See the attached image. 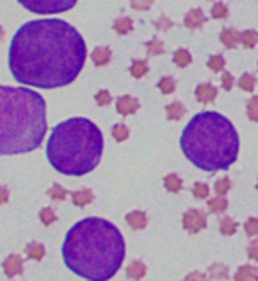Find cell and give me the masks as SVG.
Wrapping results in <instances>:
<instances>
[{
	"mask_svg": "<svg viewBox=\"0 0 258 281\" xmlns=\"http://www.w3.org/2000/svg\"><path fill=\"white\" fill-rule=\"evenodd\" d=\"M208 67L209 70H213V72H220V70H223L225 67V58L221 57V55H214L208 60Z\"/></svg>",
	"mask_w": 258,
	"mask_h": 281,
	"instance_id": "cell-32",
	"label": "cell"
},
{
	"mask_svg": "<svg viewBox=\"0 0 258 281\" xmlns=\"http://www.w3.org/2000/svg\"><path fill=\"white\" fill-rule=\"evenodd\" d=\"M154 27H157L158 30H169V29H172L174 27V23L170 21V19L167 18V16H160V18L157 19V21H154Z\"/></svg>",
	"mask_w": 258,
	"mask_h": 281,
	"instance_id": "cell-42",
	"label": "cell"
},
{
	"mask_svg": "<svg viewBox=\"0 0 258 281\" xmlns=\"http://www.w3.org/2000/svg\"><path fill=\"white\" fill-rule=\"evenodd\" d=\"M86 44L63 19H34L21 25L9 46V70L21 85L51 90L67 86L85 67Z\"/></svg>",
	"mask_w": 258,
	"mask_h": 281,
	"instance_id": "cell-1",
	"label": "cell"
},
{
	"mask_svg": "<svg viewBox=\"0 0 258 281\" xmlns=\"http://www.w3.org/2000/svg\"><path fill=\"white\" fill-rule=\"evenodd\" d=\"M221 86H223L225 90H232V86H234V78H232V74L225 72L223 76H221Z\"/></svg>",
	"mask_w": 258,
	"mask_h": 281,
	"instance_id": "cell-44",
	"label": "cell"
},
{
	"mask_svg": "<svg viewBox=\"0 0 258 281\" xmlns=\"http://www.w3.org/2000/svg\"><path fill=\"white\" fill-rule=\"evenodd\" d=\"M65 266L88 281H109L125 259V239L104 218H85L72 225L62 246Z\"/></svg>",
	"mask_w": 258,
	"mask_h": 281,
	"instance_id": "cell-2",
	"label": "cell"
},
{
	"mask_svg": "<svg viewBox=\"0 0 258 281\" xmlns=\"http://www.w3.org/2000/svg\"><path fill=\"white\" fill-rule=\"evenodd\" d=\"M4 272L7 278H14V276L21 274L23 272V259L19 255H9L2 264Z\"/></svg>",
	"mask_w": 258,
	"mask_h": 281,
	"instance_id": "cell-8",
	"label": "cell"
},
{
	"mask_svg": "<svg viewBox=\"0 0 258 281\" xmlns=\"http://www.w3.org/2000/svg\"><path fill=\"white\" fill-rule=\"evenodd\" d=\"M241 42L246 47H255L258 44V32L255 30H246L241 34Z\"/></svg>",
	"mask_w": 258,
	"mask_h": 281,
	"instance_id": "cell-27",
	"label": "cell"
},
{
	"mask_svg": "<svg viewBox=\"0 0 258 281\" xmlns=\"http://www.w3.org/2000/svg\"><path fill=\"white\" fill-rule=\"evenodd\" d=\"M47 195H49V199H53V200H63L67 197V192L60 187V185H53V187L47 190Z\"/></svg>",
	"mask_w": 258,
	"mask_h": 281,
	"instance_id": "cell-37",
	"label": "cell"
},
{
	"mask_svg": "<svg viewBox=\"0 0 258 281\" xmlns=\"http://www.w3.org/2000/svg\"><path fill=\"white\" fill-rule=\"evenodd\" d=\"M27 11L35 14H58L72 9L78 0H18Z\"/></svg>",
	"mask_w": 258,
	"mask_h": 281,
	"instance_id": "cell-6",
	"label": "cell"
},
{
	"mask_svg": "<svg viewBox=\"0 0 258 281\" xmlns=\"http://www.w3.org/2000/svg\"><path fill=\"white\" fill-rule=\"evenodd\" d=\"M146 274V266L144 262H141V260H134V262H130V266L126 267V276H128L130 279H142Z\"/></svg>",
	"mask_w": 258,
	"mask_h": 281,
	"instance_id": "cell-17",
	"label": "cell"
},
{
	"mask_svg": "<svg viewBox=\"0 0 258 281\" xmlns=\"http://www.w3.org/2000/svg\"><path fill=\"white\" fill-rule=\"evenodd\" d=\"M164 185H165V190H167V192H172V193H177L183 190V181L177 174H167L164 180Z\"/></svg>",
	"mask_w": 258,
	"mask_h": 281,
	"instance_id": "cell-18",
	"label": "cell"
},
{
	"mask_svg": "<svg viewBox=\"0 0 258 281\" xmlns=\"http://www.w3.org/2000/svg\"><path fill=\"white\" fill-rule=\"evenodd\" d=\"M91 60L97 67H104L107 63L111 62V49L106 46H98L93 49V53H91Z\"/></svg>",
	"mask_w": 258,
	"mask_h": 281,
	"instance_id": "cell-13",
	"label": "cell"
},
{
	"mask_svg": "<svg viewBox=\"0 0 258 281\" xmlns=\"http://www.w3.org/2000/svg\"><path fill=\"white\" fill-rule=\"evenodd\" d=\"M111 134H113V137H114V139H116L118 142L126 141V139H128V136H130V132H128V129H126V125H123V123L114 125L113 130H111Z\"/></svg>",
	"mask_w": 258,
	"mask_h": 281,
	"instance_id": "cell-29",
	"label": "cell"
},
{
	"mask_svg": "<svg viewBox=\"0 0 258 281\" xmlns=\"http://www.w3.org/2000/svg\"><path fill=\"white\" fill-rule=\"evenodd\" d=\"M132 27H134V23H132V19H130V18H118L116 21H114L113 29H114L116 34L126 35V34H130V32H132Z\"/></svg>",
	"mask_w": 258,
	"mask_h": 281,
	"instance_id": "cell-22",
	"label": "cell"
},
{
	"mask_svg": "<svg viewBox=\"0 0 258 281\" xmlns=\"http://www.w3.org/2000/svg\"><path fill=\"white\" fill-rule=\"evenodd\" d=\"M205 225H208V216L204 211L200 209H188V211L183 215V227L185 231H188L190 234H197V232L204 231Z\"/></svg>",
	"mask_w": 258,
	"mask_h": 281,
	"instance_id": "cell-7",
	"label": "cell"
},
{
	"mask_svg": "<svg viewBox=\"0 0 258 281\" xmlns=\"http://www.w3.org/2000/svg\"><path fill=\"white\" fill-rule=\"evenodd\" d=\"M27 257L32 260H42L44 259V255H46V250H44V246L42 244H39V243H30L29 246H27Z\"/></svg>",
	"mask_w": 258,
	"mask_h": 281,
	"instance_id": "cell-21",
	"label": "cell"
},
{
	"mask_svg": "<svg viewBox=\"0 0 258 281\" xmlns=\"http://www.w3.org/2000/svg\"><path fill=\"white\" fill-rule=\"evenodd\" d=\"M41 221L44 225L55 223V221H57V216H55L53 209H51V208H44V209H42V211H41Z\"/></svg>",
	"mask_w": 258,
	"mask_h": 281,
	"instance_id": "cell-39",
	"label": "cell"
},
{
	"mask_svg": "<svg viewBox=\"0 0 258 281\" xmlns=\"http://www.w3.org/2000/svg\"><path fill=\"white\" fill-rule=\"evenodd\" d=\"M192 193L195 199H205L209 195V187L205 183H195L192 188Z\"/></svg>",
	"mask_w": 258,
	"mask_h": 281,
	"instance_id": "cell-36",
	"label": "cell"
},
{
	"mask_svg": "<svg viewBox=\"0 0 258 281\" xmlns=\"http://www.w3.org/2000/svg\"><path fill=\"white\" fill-rule=\"evenodd\" d=\"M111 93L107 92V90H100L97 95H95V102H97L98 106H109L111 104Z\"/></svg>",
	"mask_w": 258,
	"mask_h": 281,
	"instance_id": "cell-40",
	"label": "cell"
},
{
	"mask_svg": "<svg viewBox=\"0 0 258 281\" xmlns=\"http://www.w3.org/2000/svg\"><path fill=\"white\" fill-rule=\"evenodd\" d=\"M165 113H167L169 120H181V118L185 116L186 109L181 102H172V104H169L167 108H165Z\"/></svg>",
	"mask_w": 258,
	"mask_h": 281,
	"instance_id": "cell-20",
	"label": "cell"
},
{
	"mask_svg": "<svg viewBox=\"0 0 258 281\" xmlns=\"http://www.w3.org/2000/svg\"><path fill=\"white\" fill-rule=\"evenodd\" d=\"M46 102L21 86H0V155L39 148L46 136Z\"/></svg>",
	"mask_w": 258,
	"mask_h": 281,
	"instance_id": "cell-3",
	"label": "cell"
},
{
	"mask_svg": "<svg viewBox=\"0 0 258 281\" xmlns=\"http://www.w3.org/2000/svg\"><path fill=\"white\" fill-rule=\"evenodd\" d=\"M2 39H4V29L0 27V41H2Z\"/></svg>",
	"mask_w": 258,
	"mask_h": 281,
	"instance_id": "cell-47",
	"label": "cell"
},
{
	"mask_svg": "<svg viewBox=\"0 0 258 281\" xmlns=\"http://www.w3.org/2000/svg\"><path fill=\"white\" fill-rule=\"evenodd\" d=\"M158 88H160L162 93L169 95V93H172L174 90H176V81H174V78L165 76V78H162L160 81H158Z\"/></svg>",
	"mask_w": 258,
	"mask_h": 281,
	"instance_id": "cell-30",
	"label": "cell"
},
{
	"mask_svg": "<svg viewBox=\"0 0 258 281\" xmlns=\"http://www.w3.org/2000/svg\"><path fill=\"white\" fill-rule=\"evenodd\" d=\"M185 281H208V276L204 272H190L188 276L185 278Z\"/></svg>",
	"mask_w": 258,
	"mask_h": 281,
	"instance_id": "cell-45",
	"label": "cell"
},
{
	"mask_svg": "<svg viewBox=\"0 0 258 281\" xmlns=\"http://www.w3.org/2000/svg\"><path fill=\"white\" fill-rule=\"evenodd\" d=\"M205 14L202 13V9H192L188 14L185 16V27L186 29H192V30H197L200 29L202 25L205 23Z\"/></svg>",
	"mask_w": 258,
	"mask_h": 281,
	"instance_id": "cell-11",
	"label": "cell"
},
{
	"mask_svg": "<svg viewBox=\"0 0 258 281\" xmlns=\"http://www.w3.org/2000/svg\"><path fill=\"white\" fill-rule=\"evenodd\" d=\"M220 232L223 236H234L237 232V223L232 218L225 216V218H221L220 221Z\"/></svg>",
	"mask_w": 258,
	"mask_h": 281,
	"instance_id": "cell-26",
	"label": "cell"
},
{
	"mask_svg": "<svg viewBox=\"0 0 258 281\" xmlns=\"http://www.w3.org/2000/svg\"><path fill=\"white\" fill-rule=\"evenodd\" d=\"M211 16L214 19H223V18H227L228 16V9H227V6L225 4H221V2H216L214 6L211 7Z\"/></svg>",
	"mask_w": 258,
	"mask_h": 281,
	"instance_id": "cell-34",
	"label": "cell"
},
{
	"mask_svg": "<svg viewBox=\"0 0 258 281\" xmlns=\"http://www.w3.org/2000/svg\"><path fill=\"white\" fill-rule=\"evenodd\" d=\"M130 74L134 78H144L148 74V63L144 60H132V65H130Z\"/></svg>",
	"mask_w": 258,
	"mask_h": 281,
	"instance_id": "cell-25",
	"label": "cell"
},
{
	"mask_svg": "<svg viewBox=\"0 0 258 281\" xmlns=\"http://www.w3.org/2000/svg\"><path fill=\"white\" fill-rule=\"evenodd\" d=\"M256 190H258V183H256Z\"/></svg>",
	"mask_w": 258,
	"mask_h": 281,
	"instance_id": "cell-48",
	"label": "cell"
},
{
	"mask_svg": "<svg viewBox=\"0 0 258 281\" xmlns=\"http://www.w3.org/2000/svg\"><path fill=\"white\" fill-rule=\"evenodd\" d=\"M9 200V190L0 185V204H6Z\"/></svg>",
	"mask_w": 258,
	"mask_h": 281,
	"instance_id": "cell-46",
	"label": "cell"
},
{
	"mask_svg": "<svg viewBox=\"0 0 258 281\" xmlns=\"http://www.w3.org/2000/svg\"><path fill=\"white\" fill-rule=\"evenodd\" d=\"M172 60L177 67H188L190 63H192V55H190L188 49L179 47V49H176V53H174Z\"/></svg>",
	"mask_w": 258,
	"mask_h": 281,
	"instance_id": "cell-23",
	"label": "cell"
},
{
	"mask_svg": "<svg viewBox=\"0 0 258 281\" xmlns=\"http://www.w3.org/2000/svg\"><path fill=\"white\" fill-rule=\"evenodd\" d=\"M125 220H126V223H128L132 228H136V231L144 228L146 223H148V218H146V215L142 211H130L128 215L125 216Z\"/></svg>",
	"mask_w": 258,
	"mask_h": 281,
	"instance_id": "cell-16",
	"label": "cell"
},
{
	"mask_svg": "<svg viewBox=\"0 0 258 281\" xmlns=\"http://www.w3.org/2000/svg\"><path fill=\"white\" fill-rule=\"evenodd\" d=\"M216 95H218V90L214 88L213 85H209V83H202V85H198L195 88V98L198 102H202V104L213 102L214 98H216Z\"/></svg>",
	"mask_w": 258,
	"mask_h": 281,
	"instance_id": "cell-10",
	"label": "cell"
},
{
	"mask_svg": "<svg viewBox=\"0 0 258 281\" xmlns=\"http://www.w3.org/2000/svg\"><path fill=\"white\" fill-rule=\"evenodd\" d=\"M104 137L88 118H69L53 129L46 155L55 171L67 176H85L100 164Z\"/></svg>",
	"mask_w": 258,
	"mask_h": 281,
	"instance_id": "cell-5",
	"label": "cell"
},
{
	"mask_svg": "<svg viewBox=\"0 0 258 281\" xmlns=\"http://www.w3.org/2000/svg\"><path fill=\"white\" fill-rule=\"evenodd\" d=\"M244 228L249 237H258V218H249L246 221Z\"/></svg>",
	"mask_w": 258,
	"mask_h": 281,
	"instance_id": "cell-38",
	"label": "cell"
},
{
	"mask_svg": "<svg viewBox=\"0 0 258 281\" xmlns=\"http://www.w3.org/2000/svg\"><path fill=\"white\" fill-rule=\"evenodd\" d=\"M248 257L251 260H255V262H258V239L251 241L248 246Z\"/></svg>",
	"mask_w": 258,
	"mask_h": 281,
	"instance_id": "cell-43",
	"label": "cell"
},
{
	"mask_svg": "<svg viewBox=\"0 0 258 281\" xmlns=\"http://www.w3.org/2000/svg\"><path fill=\"white\" fill-rule=\"evenodd\" d=\"M220 41L223 42L225 47H236L241 42V32L234 30V29H223L220 34Z\"/></svg>",
	"mask_w": 258,
	"mask_h": 281,
	"instance_id": "cell-12",
	"label": "cell"
},
{
	"mask_svg": "<svg viewBox=\"0 0 258 281\" xmlns=\"http://www.w3.org/2000/svg\"><path fill=\"white\" fill-rule=\"evenodd\" d=\"M139 109V100L130 95H125V97H120L116 102V111L121 114V116H128V114L137 113Z\"/></svg>",
	"mask_w": 258,
	"mask_h": 281,
	"instance_id": "cell-9",
	"label": "cell"
},
{
	"mask_svg": "<svg viewBox=\"0 0 258 281\" xmlns=\"http://www.w3.org/2000/svg\"><path fill=\"white\" fill-rule=\"evenodd\" d=\"M255 85H256V78L253 76V74H243L239 79V86H241V90H244V92H253Z\"/></svg>",
	"mask_w": 258,
	"mask_h": 281,
	"instance_id": "cell-31",
	"label": "cell"
},
{
	"mask_svg": "<svg viewBox=\"0 0 258 281\" xmlns=\"http://www.w3.org/2000/svg\"><path fill=\"white\" fill-rule=\"evenodd\" d=\"M146 51H148L149 57H158V55H162L165 51V46L160 39L153 37L149 42H146Z\"/></svg>",
	"mask_w": 258,
	"mask_h": 281,
	"instance_id": "cell-24",
	"label": "cell"
},
{
	"mask_svg": "<svg viewBox=\"0 0 258 281\" xmlns=\"http://www.w3.org/2000/svg\"><path fill=\"white\" fill-rule=\"evenodd\" d=\"M70 197H72L74 206H78V208H85V206H88L91 200H93V192L88 188H83V190H78V192L70 193Z\"/></svg>",
	"mask_w": 258,
	"mask_h": 281,
	"instance_id": "cell-14",
	"label": "cell"
},
{
	"mask_svg": "<svg viewBox=\"0 0 258 281\" xmlns=\"http://www.w3.org/2000/svg\"><path fill=\"white\" fill-rule=\"evenodd\" d=\"M130 6L136 11H148L153 6V0H130Z\"/></svg>",
	"mask_w": 258,
	"mask_h": 281,
	"instance_id": "cell-41",
	"label": "cell"
},
{
	"mask_svg": "<svg viewBox=\"0 0 258 281\" xmlns=\"http://www.w3.org/2000/svg\"><path fill=\"white\" fill-rule=\"evenodd\" d=\"M246 114L251 121H258V97L249 98L248 106H246Z\"/></svg>",
	"mask_w": 258,
	"mask_h": 281,
	"instance_id": "cell-33",
	"label": "cell"
},
{
	"mask_svg": "<svg viewBox=\"0 0 258 281\" xmlns=\"http://www.w3.org/2000/svg\"><path fill=\"white\" fill-rule=\"evenodd\" d=\"M230 187H232V183H230V180L227 176L220 177V180L214 183V192H216L218 195H225V193H227L230 190Z\"/></svg>",
	"mask_w": 258,
	"mask_h": 281,
	"instance_id": "cell-35",
	"label": "cell"
},
{
	"mask_svg": "<svg viewBox=\"0 0 258 281\" xmlns=\"http://www.w3.org/2000/svg\"><path fill=\"white\" fill-rule=\"evenodd\" d=\"M208 208L211 213H223V211H227L228 202L223 195H218V197H213V199L208 200Z\"/></svg>",
	"mask_w": 258,
	"mask_h": 281,
	"instance_id": "cell-19",
	"label": "cell"
},
{
	"mask_svg": "<svg viewBox=\"0 0 258 281\" xmlns=\"http://www.w3.org/2000/svg\"><path fill=\"white\" fill-rule=\"evenodd\" d=\"M209 274L214 279H227L228 278V267H225L223 264H213L209 267Z\"/></svg>",
	"mask_w": 258,
	"mask_h": 281,
	"instance_id": "cell-28",
	"label": "cell"
},
{
	"mask_svg": "<svg viewBox=\"0 0 258 281\" xmlns=\"http://www.w3.org/2000/svg\"><path fill=\"white\" fill-rule=\"evenodd\" d=\"M181 149L195 167L205 172L225 171L239 155V134L223 114L198 113L181 134Z\"/></svg>",
	"mask_w": 258,
	"mask_h": 281,
	"instance_id": "cell-4",
	"label": "cell"
},
{
	"mask_svg": "<svg viewBox=\"0 0 258 281\" xmlns=\"http://www.w3.org/2000/svg\"><path fill=\"white\" fill-rule=\"evenodd\" d=\"M236 281H258V271L253 266H241L234 274Z\"/></svg>",
	"mask_w": 258,
	"mask_h": 281,
	"instance_id": "cell-15",
	"label": "cell"
}]
</instances>
